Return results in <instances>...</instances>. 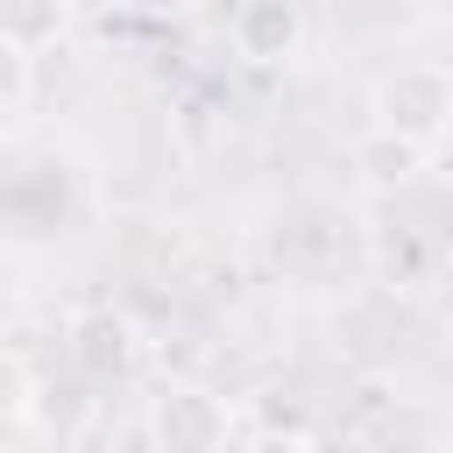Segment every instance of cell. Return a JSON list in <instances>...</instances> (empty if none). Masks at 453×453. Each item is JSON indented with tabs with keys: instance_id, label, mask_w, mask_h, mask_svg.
Wrapping results in <instances>:
<instances>
[{
	"instance_id": "obj_2",
	"label": "cell",
	"mask_w": 453,
	"mask_h": 453,
	"mask_svg": "<svg viewBox=\"0 0 453 453\" xmlns=\"http://www.w3.org/2000/svg\"><path fill=\"white\" fill-rule=\"evenodd\" d=\"M156 446L163 453H219L226 446V411L205 389H163L156 396Z\"/></svg>"
},
{
	"instance_id": "obj_1",
	"label": "cell",
	"mask_w": 453,
	"mask_h": 453,
	"mask_svg": "<svg viewBox=\"0 0 453 453\" xmlns=\"http://www.w3.org/2000/svg\"><path fill=\"white\" fill-rule=\"evenodd\" d=\"M375 106H382V127H396L403 142L432 149L439 127H446V113H453V92H446V71H439V64H403V71L382 85Z\"/></svg>"
},
{
	"instance_id": "obj_5",
	"label": "cell",
	"mask_w": 453,
	"mask_h": 453,
	"mask_svg": "<svg viewBox=\"0 0 453 453\" xmlns=\"http://www.w3.org/2000/svg\"><path fill=\"white\" fill-rule=\"evenodd\" d=\"M21 92H28V57H21L14 42H0V113H7Z\"/></svg>"
},
{
	"instance_id": "obj_4",
	"label": "cell",
	"mask_w": 453,
	"mask_h": 453,
	"mask_svg": "<svg viewBox=\"0 0 453 453\" xmlns=\"http://www.w3.org/2000/svg\"><path fill=\"white\" fill-rule=\"evenodd\" d=\"M57 28H64L57 7H0V42H14L21 57H28V35H57Z\"/></svg>"
},
{
	"instance_id": "obj_3",
	"label": "cell",
	"mask_w": 453,
	"mask_h": 453,
	"mask_svg": "<svg viewBox=\"0 0 453 453\" xmlns=\"http://www.w3.org/2000/svg\"><path fill=\"white\" fill-rule=\"evenodd\" d=\"M226 35H234L241 57H255V64H283V57H297V42H304V14L283 7V0H248V7L226 14Z\"/></svg>"
}]
</instances>
